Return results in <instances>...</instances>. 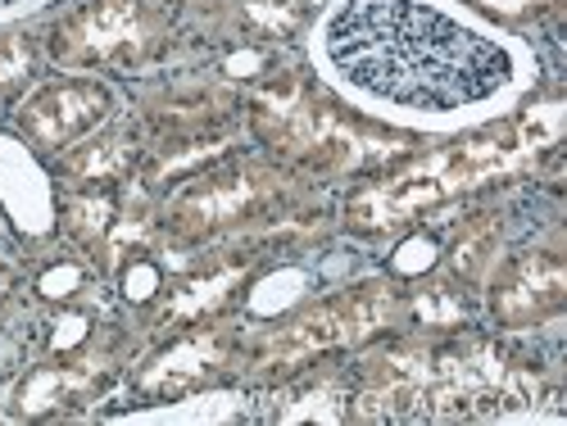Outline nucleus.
<instances>
[{
  "instance_id": "nucleus-25",
  "label": "nucleus",
  "mask_w": 567,
  "mask_h": 426,
  "mask_svg": "<svg viewBox=\"0 0 567 426\" xmlns=\"http://www.w3.org/2000/svg\"><path fill=\"white\" fill-rule=\"evenodd\" d=\"M45 6H55V0H0V28H10L19 19H32L41 14Z\"/></svg>"
},
{
  "instance_id": "nucleus-15",
  "label": "nucleus",
  "mask_w": 567,
  "mask_h": 426,
  "mask_svg": "<svg viewBox=\"0 0 567 426\" xmlns=\"http://www.w3.org/2000/svg\"><path fill=\"white\" fill-rule=\"evenodd\" d=\"M441 254H445V246H441V236H436V231H409L404 241L391 250L386 272L400 277V281H422L427 272L441 268Z\"/></svg>"
},
{
  "instance_id": "nucleus-26",
  "label": "nucleus",
  "mask_w": 567,
  "mask_h": 426,
  "mask_svg": "<svg viewBox=\"0 0 567 426\" xmlns=\"http://www.w3.org/2000/svg\"><path fill=\"white\" fill-rule=\"evenodd\" d=\"M0 300H6V291H0Z\"/></svg>"
},
{
  "instance_id": "nucleus-24",
  "label": "nucleus",
  "mask_w": 567,
  "mask_h": 426,
  "mask_svg": "<svg viewBox=\"0 0 567 426\" xmlns=\"http://www.w3.org/2000/svg\"><path fill=\"white\" fill-rule=\"evenodd\" d=\"M472 10H482V14H504V19H513V14H532V10H545L549 0H467Z\"/></svg>"
},
{
  "instance_id": "nucleus-8",
  "label": "nucleus",
  "mask_w": 567,
  "mask_h": 426,
  "mask_svg": "<svg viewBox=\"0 0 567 426\" xmlns=\"http://www.w3.org/2000/svg\"><path fill=\"white\" fill-rule=\"evenodd\" d=\"M223 363V341H218V331H192V336H182L173 341L146 372H141V391H159V395H177V391H192L200 386L205 376Z\"/></svg>"
},
{
  "instance_id": "nucleus-17",
  "label": "nucleus",
  "mask_w": 567,
  "mask_h": 426,
  "mask_svg": "<svg viewBox=\"0 0 567 426\" xmlns=\"http://www.w3.org/2000/svg\"><path fill=\"white\" fill-rule=\"evenodd\" d=\"M241 281V268H223L218 277H200V281H186V287L173 295V318H196V313H205V309H214V304H223L227 300V291Z\"/></svg>"
},
{
  "instance_id": "nucleus-16",
  "label": "nucleus",
  "mask_w": 567,
  "mask_h": 426,
  "mask_svg": "<svg viewBox=\"0 0 567 426\" xmlns=\"http://www.w3.org/2000/svg\"><path fill=\"white\" fill-rule=\"evenodd\" d=\"M114 222H118V205H114V191H105V186H101V191L78 196L73 209H69V227H73L78 241H86V246L105 241V236L114 231Z\"/></svg>"
},
{
  "instance_id": "nucleus-6",
  "label": "nucleus",
  "mask_w": 567,
  "mask_h": 426,
  "mask_svg": "<svg viewBox=\"0 0 567 426\" xmlns=\"http://www.w3.org/2000/svg\"><path fill=\"white\" fill-rule=\"evenodd\" d=\"M264 173L259 168H214V173H192L186 186L173 196V227L186 236H200L214 227H227L246 218L264 200Z\"/></svg>"
},
{
  "instance_id": "nucleus-22",
  "label": "nucleus",
  "mask_w": 567,
  "mask_h": 426,
  "mask_svg": "<svg viewBox=\"0 0 567 426\" xmlns=\"http://www.w3.org/2000/svg\"><path fill=\"white\" fill-rule=\"evenodd\" d=\"M413 313L427 326H454L463 318V300H458L454 287H427V291H417Z\"/></svg>"
},
{
  "instance_id": "nucleus-3",
  "label": "nucleus",
  "mask_w": 567,
  "mask_h": 426,
  "mask_svg": "<svg viewBox=\"0 0 567 426\" xmlns=\"http://www.w3.org/2000/svg\"><path fill=\"white\" fill-rule=\"evenodd\" d=\"M155 37L159 23L146 10V0H91L55 28L51 55L64 69L136 64L155 45Z\"/></svg>"
},
{
  "instance_id": "nucleus-19",
  "label": "nucleus",
  "mask_w": 567,
  "mask_h": 426,
  "mask_svg": "<svg viewBox=\"0 0 567 426\" xmlns=\"http://www.w3.org/2000/svg\"><path fill=\"white\" fill-rule=\"evenodd\" d=\"M86 281H91L86 263H78V259H60V263H51V268H41V272H37V295H41V300H51V304H73V300L86 291Z\"/></svg>"
},
{
  "instance_id": "nucleus-20",
  "label": "nucleus",
  "mask_w": 567,
  "mask_h": 426,
  "mask_svg": "<svg viewBox=\"0 0 567 426\" xmlns=\"http://www.w3.org/2000/svg\"><path fill=\"white\" fill-rule=\"evenodd\" d=\"M91 313L86 309H64L55 322H51V336H45V350H51L55 359H73V354H82L86 350V341H91Z\"/></svg>"
},
{
  "instance_id": "nucleus-4",
  "label": "nucleus",
  "mask_w": 567,
  "mask_h": 426,
  "mask_svg": "<svg viewBox=\"0 0 567 426\" xmlns=\"http://www.w3.org/2000/svg\"><path fill=\"white\" fill-rule=\"evenodd\" d=\"M391 313V287H363L354 295H341L332 304H318L309 313H300L291 326H281L264 350V367H296L322 350L337 345H354L363 336H372L377 326Z\"/></svg>"
},
{
  "instance_id": "nucleus-7",
  "label": "nucleus",
  "mask_w": 567,
  "mask_h": 426,
  "mask_svg": "<svg viewBox=\"0 0 567 426\" xmlns=\"http://www.w3.org/2000/svg\"><path fill=\"white\" fill-rule=\"evenodd\" d=\"M563 295H567L563 263L549 250H532V254H523L504 272V281L495 287L491 304H495V313L508 326H527V322L554 318L563 309Z\"/></svg>"
},
{
  "instance_id": "nucleus-5",
  "label": "nucleus",
  "mask_w": 567,
  "mask_h": 426,
  "mask_svg": "<svg viewBox=\"0 0 567 426\" xmlns=\"http://www.w3.org/2000/svg\"><path fill=\"white\" fill-rule=\"evenodd\" d=\"M0 209L23 241H45L60 227L55 181L19 132H0Z\"/></svg>"
},
{
  "instance_id": "nucleus-11",
  "label": "nucleus",
  "mask_w": 567,
  "mask_h": 426,
  "mask_svg": "<svg viewBox=\"0 0 567 426\" xmlns=\"http://www.w3.org/2000/svg\"><path fill=\"white\" fill-rule=\"evenodd\" d=\"M69 155V173L78 177V181H114L127 164H132V155H136V146H132V136L127 132H96V136H86V141H78L73 150H64Z\"/></svg>"
},
{
  "instance_id": "nucleus-21",
  "label": "nucleus",
  "mask_w": 567,
  "mask_h": 426,
  "mask_svg": "<svg viewBox=\"0 0 567 426\" xmlns=\"http://www.w3.org/2000/svg\"><path fill=\"white\" fill-rule=\"evenodd\" d=\"M491 250H495V231H491V227L463 231L458 241H454V254H450L454 277H482L486 263H491Z\"/></svg>"
},
{
  "instance_id": "nucleus-1",
  "label": "nucleus",
  "mask_w": 567,
  "mask_h": 426,
  "mask_svg": "<svg viewBox=\"0 0 567 426\" xmlns=\"http://www.w3.org/2000/svg\"><path fill=\"white\" fill-rule=\"evenodd\" d=\"M309 64L354 114L400 132H477L536 86V55L463 0H332Z\"/></svg>"
},
{
  "instance_id": "nucleus-13",
  "label": "nucleus",
  "mask_w": 567,
  "mask_h": 426,
  "mask_svg": "<svg viewBox=\"0 0 567 426\" xmlns=\"http://www.w3.org/2000/svg\"><path fill=\"white\" fill-rule=\"evenodd\" d=\"M41 64V45L28 32H0V105H19Z\"/></svg>"
},
{
  "instance_id": "nucleus-18",
  "label": "nucleus",
  "mask_w": 567,
  "mask_h": 426,
  "mask_svg": "<svg viewBox=\"0 0 567 426\" xmlns=\"http://www.w3.org/2000/svg\"><path fill=\"white\" fill-rule=\"evenodd\" d=\"M118 291H123V300L136 304V309L155 304V300L164 295V268H159V259L132 254V259L123 263V272H118Z\"/></svg>"
},
{
  "instance_id": "nucleus-9",
  "label": "nucleus",
  "mask_w": 567,
  "mask_h": 426,
  "mask_svg": "<svg viewBox=\"0 0 567 426\" xmlns=\"http://www.w3.org/2000/svg\"><path fill=\"white\" fill-rule=\"evenodd\" d=\"M313 291H318L313 268L277 263V268H268L264 277L250 281V291H246V300H241V313H246L250 322H277V318L300 313Z\"/></svg>"
},
{
  "instance_id": "nucleus-12",
  "label": "nucleus",
  "mask_w": 567,
  "mask_h": 426,
  "mask_svg": "<svg viewBox=\"0 0 567 426\" xmlns=\"http://www.w3.org/2000/svg\"><path fill=\"white\" fill-rule=\"evenodd\" d=\"M91 372H96V367H86V363H45V367H37L28 382L19 386V413L37 417L45 408H60L82 386H91Z\"/></svg>"
},
{
  "instance_id": "nucleus-23",
  "label": "nucleus",
  "mask_w": 567,
  "mask_h": 426,
  "mask_svg": "<svg viewBox=\"0 0 567 426\" xmlns=\"http://www.w3.org/2000/svg\"><path fill=\"white\" fill-rule=\"evenodd\" d=\"M264 69H268V51H259V45H241V51H231V55L223 60V73L236 77V82H250V77H259Z\"/></svg>"
},
{
  "instance_id": "nucleus-14",
  "label": "nucleus",
  "mask_w": 567,
  "mask_h": 426,
  "mask_svg": "<svg viewBox=\"0 0 567 426\" xmlns=\"http://www.w3.org/2000/svg\"><path fill=\"white\" fill-rule=\"evenodd\" d=\"M272 417L277 422H341L346 417V391L337 382H309L296 399H287Z\"/></svg>"
},
{
  "instance_id": "nucleus-2",
  "label": "nucleus",
  "mask_w": 567,
  "mask_h": 426,
  "mask_svg": "<svg viewBox=\"0 0 567 426\" xmlns=\"http://www.w3.org/2000/svg\"><path fill=\"white\" fill-rule=\"evenodd\" d=\"M114 118V91L101 77H55L32 86L28 96L14 105V123L19 136L32 150H73L78 141L96 136L105 123Z\"/></svg>"
},
{
  "instance_id": "nucleus-10",
  "label": "nucleus",
  "mask_w": 567,
  "mask_h": 426,
  "mask_svg": "<svg viewBox=\"0 0 567 426\" xmlns=\"http://www.w3.org/2000/svg\"><path fill=\"white\" fill-rule=\"evenodd\" d=\"M241 395H231V391H192V395H177L168 404H155V408H132L123 413V422H231V417H241Z\"/></svg>"
}]
</instances>
